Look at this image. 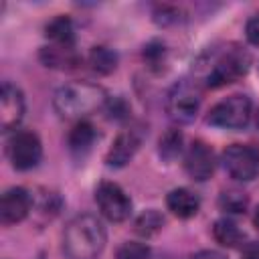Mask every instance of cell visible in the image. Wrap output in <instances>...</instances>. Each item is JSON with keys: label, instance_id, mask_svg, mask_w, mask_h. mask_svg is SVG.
Here are the masks:
<instances>
[{"label": "cell", "instance_id": "6da1fadb", "mask_svg": "<svg viewBox=\"0 0 259 259\" xmlns=\"http://www.w3.org/2000/svg\"><path fill=\"white\" fill-rule=\"evenodd\" d=\"M251 65V55L237 42L208 47L194 61V81L206 89H219L239 81Z\"/></svg>", "mask_w": 259, "mask_h": 259}, {"label": "cell", "instance_id": "7a4b0ae2", "mask_svg": "<svg viewBox=\"0 0 259 259\" xmlns=\"http://www.w3.org/2000/svg\"><path fill=\"white\" fill-rule=\"evenodd\" d=\"M105 229L95 214L83 212L69 221L63 233L67 259H97L105 247Z\"/></svg>", "mask_w": 259, "mask_h": 259}, {"label": "cell", "instance_id": "3957f363", "mask_svg": "<svg viewBox=\"0 0 259 259\" xmlns=\"http://www.w3.org/2000/svg\"><path fill=\"white\" fill-rule=\"evenodd\" d=\"M107 103L103 87L89 81H71L57 89L53 97L55 111L65 119H83Z\"/></svg>", "mask_w": 259, "mask_h": 259}, {"label": "cell", "instance_id": "277c9868", "mask_svg": "<svg viewBox=\"0 0 259 259\" xmlns=\"http://www.w3.org/2000/svg\"><path fill=\"white\" fill-rule=\"evenodd\" d=\"M200 107V89L196 81L182 79L174 83L166 95V113L176 123H188L196 117Z\"/></svg>", "mask_w": 259, "mask_h": 259}, {"label": "cell", "instance_id": "5b68a950", "mask_svg": "<svg viewBox=\"0 0 259 259\" xmlns=\"http://www.w3.org/2000/svg\"><path fill=\"white\" fill-rule=\"evenodd\" d=\"M251 119V99L247 95H231L210 107L206 121L223 130H243Z\"/></svg>", "mask_w": 259, "mask_h": 259}, {"label": "cell", "instance_id": "8992f818", "mask_svg": "<svg viewBox=\"0 0 259 259\" xmlns=\"http://www.w3.org/2000/svg\"><path fill=\"white\" fill-rule=\"evenodd\" d=\"M223 166L235 180H253L259 174V148L233 144L223 152Z\"/></svg>", "mask_w": 259, "mask_h": 259}, {"label": "cell", "instance_id": "52a82bcc", "mask_svg": "<svg viewBox=\"0 0 259 259\" xmlns=\"http://www.w3.org/2000/svg\"><path fill=\"white\" fill-rule=\"evenodd\" d=\"M42 158V146L34 132H16L8 142V160L16 170H30Z\"/></svg>", "mask_w": 259, "mask_h": 259}, {"label": "cell", "instance_id": "ba28073f", "mask_svg": "<svg viewBox=\"0 0 259 259\" xmlns=\"http://www.w3.org/2000/svg\"><path fill=\"white\" fill-rule=\"evenodd\" d=\"M95 202L101 214L111 223H121L132 214V200L115 182H101L95 190Z\"/></svg>", "mask_w": 259, "mask_h": 259}, {"label": "cell", "instance_id": "9c48e42d", "mask_svg": "<svg viewBox=\"0 0 259 259\" xmlns=\"http://www.w3.org/2000/svg\"><path fill=\"white\" fill-rule=\"evenodd\" d=\"M32 208V196L22 186H12L2 194L0 200V221L4 225L20 223L28 217Z\"/></svg>", "mask_w": 259, "mask_h": 259}, {"label": "cell", "instance_id": "30bf717a", "mask_svg": "<svg viewBox=\"0 0 259 259\" xmlns=\"http://www.w3.org/2000/svg\"><path fill=\"white\" fill-rule=\"evenodd\" d=\"M24 117V95L22 91L4 81L2 83V93H0V125L4 132H10L16 127Z\"/></svg>", "mask_w": 259, "mask_h": 259}, {"label": "cell", "instance_id": "8fae6325", "mask_svg": "<svg viewBox=\"0 0 259 259\" xmlns=\"http://www.w3.org/2000/svg\"><path fill=\"white\" fill-rule=\"evenodd\" d=\"M184 168L186 174L198 182L210 178L214 172V152L200 140L192 142L184 156Z\"/></svg>", "mask_w": 259, "mask_h": 259}, {"label": "cell", "instance_id": "7c38bea8", "mask_svg": "<svg viewBox=\"0 0 259 259\" xmlns=\"http://www.w3.org/2000/svg\"><path fill=\"white\" fill-rule=\"evenodd\" d=\"M140 144H142V136H140L136 130H125V132H121V134L113 140V144H111V148H109V152H107V156H105V162H107L109 166H115V168L125 166V164L136 156Z\"/></svg>", "mask_w": 259, "mask_h": 259}, {"label": "cell", "instance_id": "4fadbf2b", "mask_svg": "<svg viewBox=\"0 0 259 259\" xmlns=\"http://www.w3.org/2000/svg\"><path fill=\"white\" fill-rule=\"evenodd\" d=\"M40 61L45 63V67H53V69H75L81 59L73 47L67 45H47L40 49Z\"/></svg>", "mask_w": 259, "mask_h": 259}, {"label": "cell", "instance_id": "5bb4252c", "mask_svg": "<svg viewBox=\"0 0 259 259\" xmlns=\"http://www.w3.org/2000/svg\"><path fill=\"white\" fill-rule=\"evenodd\" d=\"M166 204L172 210V214H176L180 219H190L198 212L200 198L194 192H190L188 188H174V190L168 192Z\"/></svg>", "mask_w": 259, "mask_h": 259}, {"label": "cell", "instance_id": "9a60e30c", "mask_svg": "<svg viewBox=\"0 0 259 259\" xmlns=\"http://www.w3.org/2000/svg\"><path fill=\"white\" fill-rule=\"evenodd\" d=\"M45 34L53 45H75V26L69 16H57L45 26Z\"/></svg>", "mask_w": 259, "mask_h": 259}, {"label": "cell", "instance_id": "2e32d148", "mask_svg": "<svg viewBox=\"0 0 259 259\" xmlns=\"http://www.w3.org/2000/svg\"><path fill=\"white\" fill-rule=\"evenodd\" d=\"M212 237L223 247H239L243 243V239H245V233L231 219H219L214 223V227H212Z\"/></svg>", "mask_w": 259, "mask_h": 259}, {"label": "cell", "instance_id": "e0dca14e", "mask_svg": "<svg viewBox=\"0 0 259 259\" xmlns=\"http://www.w3.org/2000/svg\"><path fill=\"white\" fill-rule=\"evenodd\" d=\"M95 142V130L89 121L81 119L73 125L71 134H69V148L73 152H85L91 148V144Z\"/></svg>", "mask_w": 259, "mask_h": 259}, {"label": "cell", "instance_id": "ac0fdd59", "mask_svg": "<svg viewBox=\"0 0 259 259\" xmlns=\"http://www.w3.org/2000/svg\"><path fill=\"white\" fill-rule=\"evenodd\" d=\"M89 63L93 71L107 75L117 67V55L107 47H93L89 53Z\"/></svg>", "mask_w": 259, "mask_h": 259}, {"label": "cell", "instance_id": "d6986e66", "mask_svg": "<svg viewBox=\"0 0 259 259\" xmlns=\"http://www.w3.org/2000/svg\"><path fill=\"white\" fill-rule=\"evenodd\" d=\"M162 225H164V217L158 210L150 208L136 219V233L142 237H152L162 229Z\"/></svg>", "mask_w": 259, "mask_h": 259}, {"label": "cell", "instance_id": "ffe728a7", "mask_svg": "<svg viewBox=\"0 0 259 259\" xmlns=\"http://www.w3.org/2000/svg\"><path fill=\"white\" fill-rule=\"evenodd\" d=\"M158 150H160V156L164 158V160H174L178 154H180V150H182V134H180V130H176V127H172V130H168L162 138H160V142H158Z\"/></svg>", "mask_w": 259, "mask_h": 259}, {"label": "cell", "instance_id": "44dd1931", "mask_svg": "<svg viewBox=\"0 0 259 259\" xmlns=\"http://www.w3.org/2000/svg\"><path fill=\"white\" fill-rule=\"evenodd\" d=\"M247 202L249 200H247L245 192H239V190H225L219 198L221 208L227 212H245Z\"/></svg>", "mask_w": 259, "mask_h": 259}, {"label": "cell", "instance_id": "7402d4cb", "mask_svg": "<svg viewBox=\"0 0 259 259\" xmlns=\"http://www.w3.org/2000/svg\"><path fill=\"white\" fill-rule=\"evenodd\" d=\"M115 259H150V247L146 243H138V241H125L117 253Z\"/></svg>", "mask_w": 259, "mask_h": 259}, {"label": "cell", "instance_id": "603a6c76", "mask_svg": "<svg viewBox=\"0 0 259 259\" xmlns=\"http://www.w3.org/2000/svg\"><path fill=\"white\" fill-rule=\"evenodd\" d=\"M245 36H247V40H249L251 45L259 47V12L253 14V16L247 20V24H245Z\"/></svg>", "mask_w": 259, "mask_h": 259}, {"label": "cell", "instance_id": "cb8c5ba5", "mask_svg": "<svg viewBox=\"0 0 259 259\" xmlns=\"http://www.w3.org/2000/svg\"><path fill=\"white\" fill-rule=\"evenodd\" d=\"M243 259H259V241L247 243L243 247Z\"/></svg>", "mask_w": 259, "mask_h": 259}, {"label": "cell", "instance_id": "d4e9b609", "mask_svg": "<svg viewBox=\"0 0 259 259\" xmlns=\"http://www.w3.org/2000/svg\"><path fill=\"white\" fill-rule=\"evenodd\" d=\"M190 259H227L223 253H217V251H200L196 255H192Z\"/></svg>", "mask_w": 259, "mask_h": 259}, {"label": "cell", "instance_id": "484cf974", "mask_svg": "<svg viewBox=\"0 0 259 259\" xmlns=\"http://www.w3.org/2000/svg\"><path fill=\"white\" fill-rule=\"evenodd\" d=\"M253 223H255V227L259 229V206H257V210H255V217H253Z\"/></svg>", "mask_w": 259, "mask_h": 259}, {"label": "cell", "instance_id": "4316f807", "mask_svg": "<svg viewBox=\"0 0 259 259\" xmlns=\"http://www.w3.org/2000/svg\"><path fill=\"white\" fill-rule=\"evenodd\" d=\"M257 127H259V111H257Z\"/></svg>", "mask_w": 259, "mask_h": 259}]
</instances>
